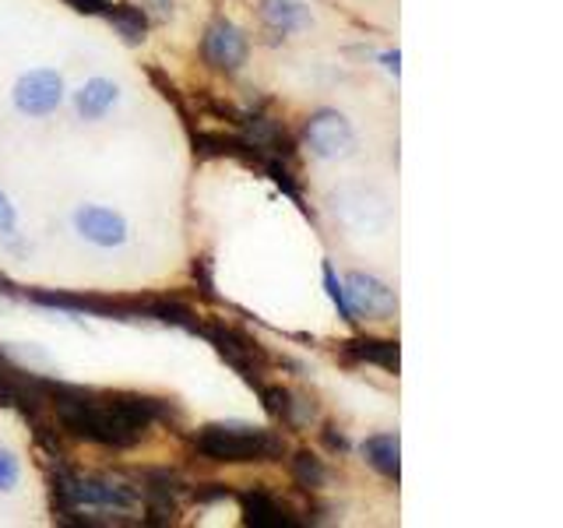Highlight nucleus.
<instances>
[{"label": "nucleus", "mask_w": 563, "mask_h": 528, "mask_svg": "<svg viewBox=\"0 0 563 528\" xmlns=\"http://www.w3.org/2000/svg\"><path fill=\"white\" fill-rule=\"evenodd\" d=\"M43 402L53 405L64 433L113 451L137 448L158 419H180V409L166 398L128 392L99 395L92 387H75L60 381H43Z\"/></svg>", "instance_id": "obj_1"}, {"label": "nucleus", "mask_w": 563, "mask_h": 528, "mask_svg": "<svg viewBox=\"0 0 563 528\" xmlns=\"http://www.w3.org/2000/svg\"><path fill=\"white\" fill-rule=\"evenodd\" d=\"M194 451L208 462H278L286 454V440L275 430L251 427V422H208L190 437Z\"/></svg>", "instance_id": "obj_2"}, {"label": "nucleus", "mask_w": 563, "mask_h": 528, "mask_svg": "<svg viewBox=\"0 0 563 528\" xmlns=\"http://www.w3.org/2000/svg\"><path fill=\"white\" fill-rule=\"evenodd\" d=\"M198 334H205V339L219 349V356L233 366L243 381H251L254 387L264 381V374H268V366H272L268 349H264L246 328L225 324V321H205Z\"/></svg>", "instance_id": "obj_3"}, {"label": "nucleus", "mask_w": 563, "mask_h": 528, "mask_svg": "<svg viewBox=\"0 0 563 528\" xmlns=\"http://www.w3.org/2000/svg\"><path fill=\"white\" fill-rule=\"evenodd\" d=\"M57 497H60V515L70 510H134L137 497L131 486H123L117 480H81V475L57 472Z\"/></svg>", "instance_id": "obj_4"}, {"label": "nucleus", "mask_w": 563, "mask_h": 528, "mask_svg": "<svg viewBox=\"0 0 563 528\" xmlns=\"http://www.w3.org/2000/svg\"><path fill=\"white\" fill-rule=\"evenodd\" d=\"M331 211L334 219H342L349 229L356 233H384L387 222H391V205L380 190L374 187H339L331 194Z\"/></svg>", "instance_id": "obj_5"}, {"label": "nucleus", "mask_w": 563, "mask_h": 528, "mask_svg": "<svg viewBox=\"0 0 563 528\" xmlns=\"http://www.w3.org/2000/svg\"><path fill=\"white\" fill-rule=\"evenodd\" d=\"M303 141L317 158H324V163H339V158H349L356 152V131H352V123L339 110L313 113L307 120Z\"/></svg>", "instance_id": "obj_6"}, {"label": "nucleus", "mask_w": 563, "mask_h": 528, "mask_svg": "<svg viewBox=\"0 0 563 528\" xmlns=\"http://www.w3.org/2000/svg\"><path fill=\"white\" fill-rule=\"evenodd\" d=\"M64 102V81L57 70L35 67L14 81V106L25 117H49Z\"/></svg>", "instance_id": "obj_7"}, {"label": "nucleus", "mask_w": 563, "mask_h": 528, "mask_svg": "<svg viewBox=\"0 0 563 528\" xmlns=\"http://www.w3.org/2000/svg\"><path fill=\"white\" fill-rule=\"evenodd\" d=\"M342 286H345L349 307H352V314H356V321H360V314L366 317V321H387V317H395L398 296H395L391 286H384L380 278L363 275V272H352L342 282Z\"/></svg>", "instance_id": "obj_8"}, {"label": "nucleus", "mask_w": 563, "mask_h": 528, "mask_svg": "<svg viewBox=\"0 0 563 528\" xmlns=\"http://www.w3.org/2000/svg\"><path fill=\"white\" fill-rule=\"evenodd\" d=\"M205 61L216 70H240L251 57V43H246L243 29H236L229 18H216L205 32Z\"/></svg>", "instance_id": "obj_9"}, {"label": "nucleus", "mask_w": 563, "mask_h": 528, "mask_svg": "<svg viewBox=\"0 0 563 528\" xmlns=\"http://www.w3.org/2000/svg\"><path fill=\"white\" fill-rule=\"evenodd\" d=\"M75 229L96 246H120L128 240V222H123L120 211L99 208V205H81L75 211Z\"/></svg>", "instance_id": "obj_10"}, {"label": "nucleus", "mask_w": 563, "mask_h": 528, "mask_svg": "<svg viewBox=\"0 0 563 528\" xmlns=\"http://www.w3.org/2000/svg\"><path fill=\"white\" fill-rule=\"evenodd\" d=\"M240 504H243V521L254 528H292L296 525L289 504H282L268 490H246Z\"/></svg>", "instance_id": "obj_11"}, {"label": "nucleus", "mask_w": 563, "mask_h": 528, "mask_svg": "<svg viewBox=\"0 0 563 528\" xmlns=\"http://www.w3.org/2000/svg\"><path fill=\"white\" fill-rule=\"evenodd\" d=\"M261 18L278 35H292L313 25L310 8L299 4V0H261Z\"/></svg>", "instance_id": "obj_12"}, {"label": "nucleus", "mask_w": 563, "mask_h": 528, "mask_svg": "<svg viewBox=\"0 0 563 528\" xmlns=\"http://www.w3.org/2000/svg\"><path fill=\"white\" fill-rule=\"evenodd\" d=\"M345 363H374L387 374H398V342H380V339H356L345 342L342 349Z\"/></svg>", "instance_id": "obj_13"}, {"label": "nucleus", "mask_w": 563, "mask_h": 528, "mask_svg": "<svg viewBox=\"0 0 563 528\" xmlns=\"http://www.w3.org/2000/svg\"><path fill=\"white\" fill-rule=\"evenodd\" d=\"M117 99H120V88L110 78H92V81H85L78 88L75 106H78V113L85 120H99V117H106L113 110Z\"/></svg>", "instance_id": "obj_14"}, {"label": "nucleus", "mask_w": 563, "mask_h": 528, "mask_svg": "<svg viewBox=\"0 0 563 528\" xmlns=\"http://www.w3.org/2000/svg\"><path fill=\"white\" fill-rule=\"evenodd\" d=\"M363 458L369 465H374L380 475H387V480L398 483L401 475V444H398V433H374L363 440Z\"/></svg>", "instance_id": "obj_15"}, {"label": "nucleus", "mask_w": 563, "mask_h": 528, "mask_svg": "<svg viewBox=\"0 0 563 528\" xmlns=\"http://www.w3.org/2000/svg\"><path fill=\"white\" fill-rule=\"evenodd\" d=\"M289 469H292V480L303 490H321L328 483V465L317 454H310V451H296Z\"/></svg>", "instance_id": "obj_16"}, {"label": "nucleus", "mask_w": 563, "mask_h": 528, "mask_svg": "<svg viewBox=\"0 0 563 528\" xmlns=\"http://www.w3.org/2000/svg\"><path fill=\"white\" fill-rule=\"evenodd\" d=\"M257 392H261V402H264V409H268V416L282 419L286 422L289 419V402H292V392L289 387H282V384H257Z\"/></svg>", "instance_id": "obj_17"}, {"label": "nucleus", "mask_w": 563, "mask_h": 528, "mask_svg": "<svg viewBox=\"0 0 563 528\" xmlns=\"http://www.w3.org/2000/svg\"><path fill=\"white\" fill-rule=\"evenodd\" d=\"M110 22L123 32V40H128V43H141V40H145V14H141V11H134V8L113 11Z\"/></svg>", "instance_id": "obj_18"}, {"label": "nucleus", "mask_w": 563, "mask_h": 528, "mask_svg": "<svg viewBox=\"0 0 563 528\" xmlns=\"http://www.w3.org/2000/svg\"><path fill=\"white\" fill-rule=\"evenodd\" d=\"M324 286H328V296L334 299V307L342 310V317L352 324L356 321V314H352V307H349V296H345V286L339 282V275H334V268H331V261H324Z\"/></svg>", "instance_id": "obj_19"}, {"label": "nucleus", "mask_w": 563, "mask_h": 528, "mask_svg": "<svg viewBox=\"0 0 563 528\" xmlns=\"http://www.w3.org/2000/svg\"><path fill=\"white\" fill-rule=\"evenodd\" d=\"M18 480H22V465H18V458L11 451L0 448V490H14Z\"/></svg>", "instance_id": "obj_20"}, {"label": "nucleus", "mask_w": 563, "mask_h": 528, "mask_svg": "<svg viewBox=\"0 0 563 528\" xmlns=\"http://www.w3.org/2000/svg\"><path fill=\"white\" fill-rule=\"evenodd\" d=\"M194 278L201 282V293H205V296H216V282H211V261H208V257L194 261Z\"/></svg>", "instance_id": "obj_21"}, {"label": "nucleus", "mask_w": 563, "mask_h": 528, "mask_svg": "<svg viewBox=\"0 0 563 528\" xmlns=\"http://www.w3.org/2000/svg\"><path fill=\"white\" fill-rule=\"evenodd\" d=\"M18 216H14V205L8 201V194L0 190V233H14Z\"/></svg>", "instance_id": "obj_22"}, {"label": "nucleus", "mask_w": 563, "mask_h": 528, "mask_svg": "<svg viewBox=\"0 0 563 528\" xmlns=\"http://www.w3.org/2000/svg\"><path fill=\"white\" fill-rule=\"evenodd\" d=\"M324 444L331 451H339V454L349 451V440H345V433H339V427H324Z\"/></svg>", "instance_id": "obj_23"}, {"label": "nucleus", "mask_w": 563, "mask_h": 528, "mask_svg": "<svg viewBox=\"0 0 563 528\" xmlns=\"http://www.w3.org/2000/svg\"><path fill=\"white\" fill-rule=\"evenodd\" d=\"M67 4H75L78 11H88V14L106 11V0H67Z\"/></svg>", "instance_id": "obj_24"}, {"label": "nucleus", "mask_w": 563, "mask_h": 528, "mask_svg": "<svg viewBox=\"0 0 563 528\" xmlns=\"http://www.w3.org/2000/svg\"><path fill=\"white\" fill-rule=\"evenodd\" d=\"M380 61H384V67H387V70H395V75H398V61H401V57H398V50H395V53H384Z\"/></svg>", "instance_id": "obj_25"}, {"label": "nucleus", "mask_w": 563, "mask_h": 528, "mask_svg": "<svg viewBox=\"0 0 563 528\" xmlns=\"http://www.w3.org/2000/svg\"><path fill=\"white\" fill-rule=\"evenodd\" d=\"M145 4H152L155 11H163V14H169V11H173V0H145Z\"/></svg>", "instance_id": "obj_26"}]
</instances>
